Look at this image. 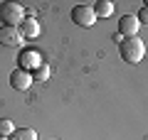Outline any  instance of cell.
Returning <instances> with one entry per match:
<instances>
[{"instance_id":"cell-12","label":"cell","mask_w":148,"mask_h":140,"mask_svg":"<svg viewBox=\"0 0 148 140\" xmlns=\"http://www.w3.org/2000/svg\"><path fill=\"white\" fill-rule=\"evenodd\" d=\"M12 133H15V125H12V120L0 118V138H10Z\"/></svg>"},{"instance_id":"cell-10","label":"cell","mask_w":148,"mask_h":140,"mask_svg":"<svg viewBox=\"0 0 148 140\" xmlns=\"http://www.w3.org/2000/svg\"><path fill=\"white\" fill-rule=\"evenodd\" d=\"M8 140H37V133L32 128H15V133Z\"/></svg>"},{"instance_id":"cell-1","label":"cell","mask_w":148,"mask_h":140,"mask_svg":"<svg viewBox=\"0 0 148 140\" xmlns=\"http://www.w3.org/2000/svg\"><path fill=\"white\" fill-rule=\"evenodd\" d=\"M119 54H121L123 62L138 64L143 57H146V44H143L141 37H123L121 44H119Z\"/></svg>"},{"instance_id":"cell-4","label":"cell","mask_w":148,"mask_h":140,"mask_svg":"<svg viewBox=\"0 0 148 140\" xmlns=\"http://www.w3.org/2000/svg\"><path fill=\"white\" fill-rule=\"evenodd\" d=\"M22 39L25 37L20 35V27H0V44L3 47H10V49H15V47L22 44Z\"/></svg>"},{"instance_id":"cell-5","label":"cell","mask_w":148,"mask_h":140,"mask_svg":"<svg viewBox=\"0 0 148 140\" xmlns=\"http://www.w3.org/2000/svg\"><path fill=\"white\" fill-rule=\"evenodd\" d=\"M138 27H141V22H138L136 15H121V20H119V35L121 37H138Z\"/></svg>"},{"instance_id":"cell-2","label":"cell","mask_w":148,"mask_h":140,"mask_svg":"<svg viewBox=\"0 0 148 140\" xmlns=\"http://www.w3.org/2000/svg\"><path fill=\"white\" fill-rule=\"evenodd\" d=\"M25 10H22L20 3L15 0H5V3H0V22L5 27H20L25 22Z\"/></svg>"},{"instance_id":"cell-9","label":"cell","mask_w":148,"mask_h":140,"mask_svg":"<svg viewBox=\"0 0 148 140\" xmlns=\"http://www.w3.org/2000/svg\"><path fill=\"white\" fill-rule=\"evenodd\" d=\"M94 12H96V17H111L114 15V3L111 0H96Z\"/></svg>"},{"instance_id":"cell-7","label":"cell","mask_w":148,"mask_h":140,"mask_svg":"<svg viewBox=\"0 0 148 140\" xmlns=\"http://www.w3.org/2000/svg\"><path fill=\"white\" fill-rule=\"evenodd\" d=\"M42 64V57H40V52L37 49H25V52L20 54V69H25V71H35L37 67Z\"/></svg>"},{"instance_id":"cell-8","label":"cell","mask_w":148,"mask_h":140,"mask_svg":"<svg viewBox=\"0 0 148 140\" xmlns=\"http://www.w3.org/2000/svg\"><path fill=\"white\" fill-rule=\"evenodd\" d=\"M20 35L25 39H37L40 37V22L35 17H25V22L20 25Z\"/></svg>"},{"instance_id":"cell-11","label":"cell","mask_w":148,"mask_h":140,"mask_svg":"<svg viewBox=\"0 0 148 140\" xmlns=\"http://www.w3.org/2000/svg\"><path fill=\"white\" fill-rule=\"evenodd\" d=\"M32 79H35V81H47V79H49V67L42 62L35 71H32Z\"/></svg>"},{"instance_id":"cell-14","label":"cell","mask_w":148,"mask_h":140,"mask_svg":"<svg viewBox=\"0 0 148 140\" xmlns=\"http://www.w3.org/2000/svg\"><path fill=\"white\" fill-rule=\"evenodd\" d=\"M0 140H8V138H0Z\"/></svg>"},{"instance_id":"cell-6","label":"cell","mask_w":148,"mask_h":140,"mask_svg":"<svg viewBox=\"0 0 148 140\" xmlns=\"http://www.w3.org/2000/svg\"><path fill=\"white\" fill-rule=\"evenodd\" d=\"M30 84H32V74L25 71V69L17 67L15 71L10 74V86L15 88V91H27V88H30Z\"/></svg>"},{"instance_id":"cell-13","label":"cell","mask_w":148,"mask_h":140,"mask_svg":"<svg viewBox=\"0 0 148 140\" xmlns=\"http://www.w3.org/2000/svg\"><path fill=\"white\" fill-rule=\"evenodd\" d=\"M136 17H138V22H141V25H148V7H141Z\"/></svg>"},{"instance_id":"cell-3","label":"cell","mask_w":148,"mask_h":140,"mask_svg":"<svg viewBox=\"0 0 148 140\" xmlns=\"http://www.w3.org/2000/svg\"><path fill=\"white\" fill-rule=\"evenodd\" d=\"M72 20L79 27H91L96 22V12H94V7H89V5H77L72 10Z\"/></svg>"}]
</instances>
